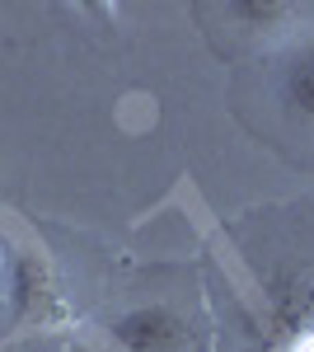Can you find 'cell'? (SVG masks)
<instances>
[{
    "label": "cell",
    "mask_w": 314,
    "mask_h": 352,
    "mask_svg": "<svg viewBox=\"0 0 314 352\" xmlns=\"http://www.w3.org/2000/svg\"><path fill=\"white\" fill-rule=\"evenodd\" d=\"M310 305H314V292L305 287V282H282L277 292H272V315H277V324L282 329H295L305 315H310Z\"/></svg>",
    "instance_id": "277c9868"
},
{
    "label": "cell",
    "mask_w": 314,
    "mask_h": 352,
    "mask_svg": "<svg viewBox=\"0 0 314 352\" xmlns=\"http://www.w3.org/2000/svg\"><path fill=\"white\" fill-rule=\"evenodd\" d=\"M0 305L14 329H47L66 315L61 287L43 249H14L0 277Z\"/></svg>",
    "instance_id": "6da1fadb"
},
{
    "label": "cell",
    "mask_w": 314,
    "mask_h": 352,
    "mask_svg": "<svg viewBox=\"0 0 314 352\" xmlns=\"http://www.w3.org/2000/svg\"><path fill=\"white\" fill-rule=\"evenodd\" d=\"M225 14L249 28H277L295 14V5H282V0H235V5H225Z\"/></svg>",
    "instance_id": "5b68a950"
},
{
    "label": "cell",
    "mask_w": 314,
    "mask_h": 352,
    "mask_svg": "<svg viewBox=\"0 0 314 352\" xmlns=\"http://www.w3.org/2000/svg\"><path fill=\"white\" fill-rule=\"evenodd\" d=\"M310 352H314V348H310Z\"/></svg>",
    "instance_id": "8992f818"
},
{
    "label": "cell",
    "mask_w": 314,
    "mask_h": 352,
    "mask_svg": "<svg viewBox=\"0 0 314 352\" xmlns=\"http://www.w3.org/2000/svg\"><path fill=\"white\" fill-rule=\"evenodd\" d=\"M113 352H192V324L169 305H131L108 320Z\"/></svg>",
    "instance_id": "7a4b0ae2"
},
{
    "label": "cell",
    "mask_w": 314,
    "mask_h": 352,
    "mask_svg": "<svg viewBox=\"0 0 314 352\" xmlns=\"http://www.w3.org/2000/svg\"><path fill=\"white\" fill-rule=\"evenodd\" d=\"M282 94H287L291 113H300L305 122H314V47H300V52L287 61Z\"/></svg>",
    "instance_id": "3957f363"
}]
</instances>
